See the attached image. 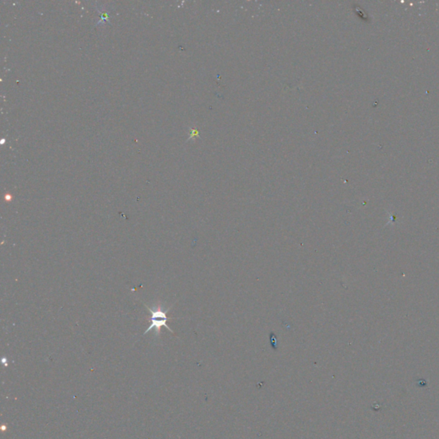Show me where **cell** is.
Returning a JSON list of instances; mask_svg holds the SVG:
<instances>
[{"label":"cell","instance_id":"6da1fadb","mask_svg":"<svg viewBox=\"0 0 439 439\" xmlns=\"http://www.w3.org/2000/svg\"><path fill=\"white\" fill-rule=\"evenodd\" d=\"M143 305H144L146 308L148 309L149 314H150V316L148 317V322H150V324L148 326V328H147V331L143 333V336L146 335V334H148L151 330H154V336L156 337H159L160 336L161 327H165L170 332L174 333V331L167 323L168 320H169L167 314L170 311L172 306H170L169 308H164L163 305L160 303H158L157 305H154L153 307H149V306L145 305V304H143Z\"/></svg>","mask_w":439,"mask_h":439}]
</instances>
